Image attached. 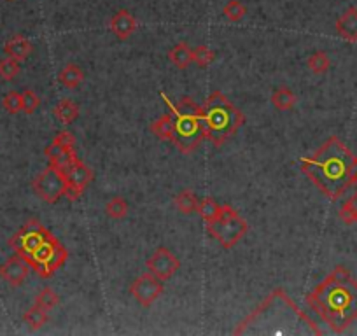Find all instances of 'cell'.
I'll list each match as a JSON object with an SVG mask.
<instances>
[{
	"label": "cell",
	"instance_id": "1",
	"mask_svg": "<svg viewBox=\"0 0 357 336\" xmlns=\"http://www.w3.org/2000/svg\"><path fill=\"white\" fill-rule=\"evenodd\" d=\"M302 172L335 202L357 186V156L338 137H329L312 156L302 158Z\"/></svg>",
	"mask_w": 357,
	"mask_h": 336
},
{
	"label": "cell",
	"instance_id": "2",
	"mask_svg": "<svg viewBox=\"0 0 357 336\" xmlns=\"http://www.w3.org/2000/svg\"><path fill=\"white\" fill-rule=\"evenodd\" d=\"M235 335H322V329L308 317L282 289L273 291L268 298L247 315Z\"/></svg>",
	"mask_w": 357,
	"mask_h": 336
},
{
	"label": "cell",
	"instance_id": "3",
	"mask_svg": "<svg viewBox=\"0 0 357 336\" xmlns=\"http://www.w3.org/2000/svg\"><path fill=\"white\" fill-rule=\"evenodd\" d=\"M306 303L333 333H343L357 321V281L345 266H336L306 296Z\"/></svg>",
	"mask_w": 357,
	"mask_h": 336
},
{
	"label": "cell",
	"instance_id": "4",
	"mask_svg": "<svg viewBox=\"0 0 357 336\" xmlns=\"http://www.w3.org/2000/svg\"><path fill=\"white\" fill-rule=\"evenodd\" d=\"M162 96L165 98L166 105L173 116V123H175V133H173L172 141L173 145L182 154H191L207 141L203 107L189 96H182L177 102H170L165 93H162Z\"/></svg>",
	"mask_w": 357,
	"mask_h": 336
},
{
	"label": "cell",
	"instance_id": "5",
	"mask_svg": "<svg viewBox=\"0 0 357 336\" xmlns=\"http://www.w3.org/2000/svg\"><path fill=\"white\" fill-rule=\"evenodd\" d=\"M203 118L207 126V141L212 142L216 148L235 137L245 118L238 107L232 104L228 96L221 91H214L203 104Z\"/></svg>",
	"mask_w": 357,
	"mask_h": 336
},
{
	"label": "cell",
	"instance_id": "6",
	"mask_svg": "<svg viewBox=\"0 0 357 336\" xmlns=\"http://www.w3.org/2000/svg\"><path fill=\"white\" fill-rule=\"evenodd\" d=\"M207 229L218 240V244L225 249H232L242 240L249 231V224L232 205H223L221 214L212 222H207Z\"/></svg>",
	"mask_w": 357,
	"mask_h": 336
},
{
	"label": "cell",
	"instance_id": "7",
	"mask_svg": "<svg viewBox=\"0 0 357 336\" xmlns=\"http://www.w3.org/2000/svg\"><path fill=\"white\" fill-rule=\"evenodd\" d=\"M67 259H69L67 249L60 244L58 238L51 235L37 251L26 259V263H28L30 268H32L39 277L48 278L53 277V275L65 265Z\"/></svg>",
	"mask_w": 357,
	"mask_h": 336
},
{
	"label": "cell",
	"instance_id": "8",
	"mask_svg": "<svg viewBox=\"0 0 357 336\" xmlns=\"http://www.w3.org/2000/svg\"><path fill=\"white\" fill-rule=\"evenodd\" d=\"M49 237L51 231L42 226V222H39L37 219H30L9 238V247L21 258L28 259Z\"/></svg>",
	"mask_w": 357,
	"mask_h": 336
},
{
	"label": "cell",
	"instance_id": "9",
	"mask_svg": "<svg viewBox=\"0 0 357 336\" xmlns=\"http://www.w3.org/2000/svg\"><path fill=\"white\" fill-rule=\"evenodd\" d=\"M33 193L46 202V204L53 205L56 202H60L62 198H65L67 193V182L63 177L62 172L55 166H48L46 170H42L41 174L35 177L32 184Z\"/></svg>",
	"mask_w": 357,
	"mask_h": 336
},
{
	"label": "cell",
	"instance_id": "10",
	"mask_svg": "<svg viewBox=\"0 0 357 336\" xmlns=\"http://www.w3.org/2000/svg\"><path fill=\"white\" fill-rule=\"evenodd\" d=\"M62 174L67 182L65 198H69L70 202H76V200L81 198L82 193L88 189V186L95 179V174H93L92 168L88 165H85L78 156L63 168Z\"/></svg>",
	"mask_w": 357,
	"mask_h": 336
},
{
	"label": "cell",
	"instance_id": "11",
	"mask_svg": "<svg viewBox=\"0 0 357 336\" xmlns=\"http://www.w3.org/2000/svg\"><path fill=\"white\" fill-rule=\"evenodd\" d=\"M163 291H165L163 281H159V278L156 277V275H153L151 272L137 277L135 281L132 282V285H130V294L133 296V299H135L140 307L144 308H149L153 303H156V301L162 298Z\"/></svg>",
	"mask_w": 357,
	"mask_h": 336
},
{
	"label": "cell",
	"instance_id": "12",
	"mask_svg": "<svg viewBox=\"0 0 357 336\" xmlns=\"http://www.w3.org/2000/svg\"><path fill=\"white\" fill-rule=\"evenodd\" d=\"M146 265H148L149 272H151L153 275H156L159 281H168V278H172L173 275L177 274V270L181 268L179 258L166 247L156 249Z\"/></svg>",
	"mask_w": 357,
	"mask_h": 336
},
{
	"label": "cell",
	"instance_id": "13",
	"mask_svg": "<svg viewBox=\"0 0 357 336\" xmlns=\"http://www.w3.org/2000/svg\"><path fill=\"white\" fill-rule=\"evenodd\" d=\"M28 272L30 265L26 263V259L16 254V252L15 256H11L4 265L0 266V277L4 278L12 288H19L26 281V277H28Z\"/></svg>",
	"mask_w": 357,
	"mask_h": 336
},
{
	"label": "cell",
	"instance_id": "14",
	"mask_svg": "<svg viewBox=\"0 0 357 336\" xmlns=\"http://www.w3.org/2000/svg\"><path fill=\"white\" fill-rule=\"evenodd\" d=\"M109 28H111V32L114 33L119 41H126V39H130L135 33L137 19L132 12L126 11V9H121V11H118L111 18Z\"/></svg>",
	"mask_w": 357,
	"mask_h": 336
},
{
	"label": "cell",
	"instance_id": "15",
	"mask_svg": "<svg viewBox=\"0 0 357 336\" xmlns=\"http://www.w3.org/2000/svg\"><path fill=\"white\" fill-rule=\"evenodd\" d=\"M336 33L349 42H357V8H349L336 19Z\"/></svg>",
	"mask_w": 357,
	"mask_h": 336
},
{
	"label": "cell",
	"instance_id": "16",
	"mask_svg": "<svg viewBox=\"0 0 357 336\" xmlns=\"http://www.w3.org/2000/svg\"><path fill=\"white\" fill-rule=\"evenodd\" d=\"M79 112H81L79 111V105L76 104L74 100L70 98H62L58 104L55 105V109H53L55 118L65 126L72 125V123L79 118Z\"/></svg>",
	"mask_w": 357,
	"mask_h": 336
},
{
	"label": "cell",
	"instance_id": "17",
	"mask_svg": "<svg viewBox=\"0 0 357 336\" xmlns=\"http://www.w3.org/2000/svg\"><path fill=\"white\" fill-rule=\"evenodd\" d=\"M149 130L155 133L159 141H173V133H175V123H173L172 112H165L159 116L156 121L149 125Z\"/></svg>",
	"mask_w": 357,
	"mask_h": 336
},
{
	"label": "cell",
	"instance_id": "18",
	"mask_svg": "<svg viewBox=\"0 0 357 336\" xmlns=\"http://www.w3.org/2000/svg\"><path fill=\"white\" fill-rule=\"evenodd\" d=\"M6 55L11 56V58L18 60V62H23V60L28 58V55L32 53V42L28 41L23 35H15L12 39H9L4 46Z\"/></svg>",
	"mask_w": 357,
	"mask_h": 336
},
{
	"label": "cell",
	"instance_id": "19",
	"mask_svg": "<svg viewBox=\"0 0 357 336\" xmlns=\"http://www.w3.org/2000/svg\"><path fill=\"white\" fill-rule=\"evenodd\" d=\"M168 60L172 62L173 67L184 71L193 63V49L186 42H179V44H175L168 51Z\"/></svg>",
	"mask_w": 357,
	"mask_h": 336
},
{
	"label": "cell",
	"instance_id": "20",
	"mask_svg": "<svg viewBox=\"0 0 357 336\" xmlns=\"http://www.w3.org/2000/svg\"><path fill=\"white\" fill-rule=\"evenodd\" d=\"M58 81L60 85L65 86V88L74 89L85 81V72H82L81 67L74 65V63H69V65H65L62 71H60Z\"/></svg>",
	"mask_w": 357,
	"mask_h": 336
},
{
	"label": "cell",
	"instance_id": "21",
	"mask_svg": "<svg viewBox=\"0 0 357 336\" xmlns=\"http://www.w3.org/2000/svg\"><path fill=\"white\" fill-rule=\"evenodd\" d=\"M296 102H298V100H296L295 93H293L289 88H284V86L272 93V104L277 111H282V112L291 111V109L296 105Z\"/></svg>",
	"mask_w": 357,
	"mask_h": 336
},
{
	"label": "cell",
	"instance_id": "22",
	"mask_svg": "<svg viewBox=\"0 0 357 336\" xmlns=\"http://www.w3.org/2000/svg\"><path fill=\"white\" fill-rule=\"evenodd\" d=\"M198 202L200 198L191 191V189H184V191H181L175 198H173L175 207L179 209V212H182L184 215L195 214L196 209H198Z\"/></svg>",
	"mask_w": 357,
	"mask_h": 336
},
{
	"label": "cell",
	"instance_id": "23",
	"mask_svg": "<svg viewBox=\"0 0 357 336\" xmlns=\"http://www.w3.org/2000/svg\"><path fill=\"white\" fill-rule=\"evenodd\" d=\"M221 207L214 198H202L198 202V209H196V214L203 219L205 222H212L214 219H218L221 214Z\"/></svg>",
	"mask_w": 357,
	"mask_h": 336
},
{
	"label": "cell",
	"instance_id": "24",
	"mask_svg": "<svg viewBox=\"0 0 357 336\" xmlns=\"http://www.w3.org/2000/svg\"><path fill=\"white\" fill-rule=\"evenodd\" d=\"M306 67H308L312 74L320 76V74H326L329 71V67H331V60H329L328 53L324 51H315L308 56L306 60Z\"/></svg>",
	"mask_w": 357,
	"mask_h": 336
},
{
	"label": "cell",
	"instance_id": "25",
	"mask_svg": "<svg viewBox=\"0 0 357 336\" xmlns=\"http://www.w3.org/2000/svg\"><path fill=\"white\" fill-rule=\"evenodd\" d=\"M48 319V312L42 310L37 305H33L32 308H28V310L25 312V315H23V321L26 322V326H28L32 331H37V329L44 328Z\"/></svg>",
	"mask_w": 357,
	"mask_h": 336
},
{
	"label": "cell",
	"instance_id": "26",
	"mask_svg": "<svg viewBox=\"0 0 357 336\" xmlns=\"http://www.w3.org/2000/svg\"><path fill=\"white\" fill-rule=\"evenodd\" d=\"M128 211H130L128 202H126L125 198H121V196H114V198H111L105 204L107 218L116 219V221H119V219H125L126 215H128Z\"/></svg>",
	"mask_w": 357,
	"mask_h": 336
},
{
	"label": "cell",
	"instance_id": "27",
	"mask_svg": "<svg viewBox=\"0 0 357 336\" xmlns=\"http://www.w3.org/2000/svg\"><path fill=\"white\" fill-rule=\"evenodd\" d=\"M338 215L345 224H357V191L340 207Z\"/></svg>",
	"mask_w": 357,
	"mask_h": 336
},
{
	"label": "cell",
	"instance_id": "28",
	"mask_svg": "<svg viewBox=\"0 0 357 336\" xmlns=\"http://www.w3.org/2000/svg\"><path fill=\"white\" fill-rule=\"evenodd\" d=\"M58 303H60V296L56 294L51 288H44L42 291H39L37 296H35V305L41 307L42 310L46 312L56 308L58 307Z\"/></svg>",
	"mask_w": 357,
	"mask_h": 336
},
{
	"label": "cell",
	"instance_id": "29",
	"mask_svg": "<svg viewBox=\"0 0 357 336\" xmlns=\"http://www.w3.org/2000/svg\"><path fill=\"white\" fill-rule=\"evenodd\" d=\"M245 15H247V8L240 2V0H229L228 4L223 8V16L233 23L242 21V19L245 18Z\"/></svg>",
	"mask_w": 357,
	"mask_h": 336
},
{
	"label": "cell",
	"instance_id": "30",
	"mask_svg": "<svg viewBox=\"0 0 357 336\" xmlns=\"http://www.w3.org/2000/svg\"><path fill=\"white\" fill-rule=\"evenodd\" d=\"M19 71H21V67H19L18 60L11 58V56L0 60V78L4 81H12L19 74Z\"/></svg>",
	"mask_w": 357,
	"mask_h": 336
},
{
	"label": "cell",
	"instance_id": "31",
	"mask_svg": "<svg viewBox=\"0 0 357 336\" xmlns=\"http://www.w3.org/2000/svg\"><path fill=\"white\" fill-rule=\"evenodd\" d=\"M214 60H216V53H214L210 48H207V46L200 44L193 49V62H195L196 65L202 67V69L212 65Z\"/></svg>",
	"mask_w": 357,
	"mask_h": 336
},
{
	"label": "cell",
	"instance_id": "32",
	"mask_svg": "<svg viewBox=\"0 0 357 336\" xmlns=\"http://www.w3.org/2000/svg\"><path fill=\"white\" fill-rule=\"evenodd\" d=\"M21 111L25 112V114H33V112L41 107V98H39L37 93L32 91V89H25V91L21 93Z\"/></svg>",
	"mask_w": 357,
	"mask_h": 336
},
{
	"label": "cell",
	"instance_id": "33",
	"mask_svg": "<svg viewBox=\"0 0 357 336\" xmlns=\"http://www.w3.org/2000/svg\"><path fill=\"white\" fill-rule=\"evenodd\" d=\"M21 93L18 91H9L8 95L4 96V100H2V107H4L9 114H18V112H21Z\"/></svg>",
	"mask_w": 357,
	"mask_h": 336
},
{
	"label": "cell",
	"instance_id": "34",
	"mask_svg": "<svg viewBox=\"0 0 357 336\" xmlns=\"http://www.w3.org/2000/svg\"><path fill=\"white\" fill-rule=\"evenodd\" d=\"M53 141L58 142V144L63 145V148L76 149V137L69 132V130H62L60 133H56V137L53 139Z\"/></svg>",
	"mask_w": 357,
	"mask_h": 336
},
{
	"label": "cell",
	"instance_id": "35",
	"mask_svg": "<svg viewBox=\"0 0 357 336\" xmlns=\"http://www.w3.org/2000/svg\"><path fill=\"white\" fill-rule=\"evenodd\" d=\"M9 2H12V0H9Z\"/></svg>",
	"mask_w": 357,
	"mask_h": 336
}]
</instances>
